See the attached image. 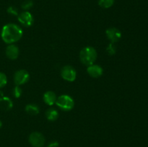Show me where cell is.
Listing matches in <instances>:
<instances>
[{
	"mask_svg": "<svg viewBox=\"0 0 148 147\" xmlns=\"http://www.w3.org/2000/svg\"><path fill=\"white\" fill-rule=\"evenodd\" d=\"M79 59L84 65L90 66L93 64L97 59L96 50L91 46H86L80 50Z\"/></svg>",
	"mask_w": 148,
	"mask_h": 147,
	"instance_id": "cell-2",
	"label": "cell"
},
{
	"mask_svg": "<svg viewBox=\"0 0 148 147\" xmlns=\"http://www.w3.org/2000/svg\"><path fill=\"white\" fill-rule=\"evenodd\" d=\"M6 56L8 59H11V60H15L18 58L19 53V48L17 46H16L15 45L10 44L6 48Z\"/></svg>",
	"mask_w": 148,
	"mask_h": 147,
	"instance_id": "cell-10",
	"label": "cell"
},
{
	"mask_svg": "<svg viewBox=\"0 0 148 147\" xmlns=\"http://www.w3.org/2000/svg\"><path fill=\"white\" fill-rule=\"evenodd\" d=\"M22 93H23V92H22V89L20 87V86L17 85V86H14V89H13L12 90V95L14 97L16 98L20 97Z\"/></svg>",
	"mask_w": 148,
	"mask_h": 147,
	"instance_id": "cell-17",
	"label": "cell"
},
{
	"mask_svg": "<svg viewBox=\"0 0 148 147\" xmlns=\"http://www.w3.org/2000/svg\"><path fill=\"white\" fill-rule=\"evenodd\" d=\"M106 52L108 55L110 56H113L116 53V47L114 45V43H111L106 48Z\"/></svg>",
	"mask_w": 148,
	"mask_h": 147,
	"instance_id": "cell-16",
	"label": "cell"
},
{
	"mask_svg": "<svg viewBox=\"0 0 148 147\" xmlns=\"http://www.w3.org/2000/svg\"><path fill=\"white\" fill-rule=\"evenodd\" d=\"M33 6V1H32V0H27V1H24V2L22 4L21 7L24 10H29V9L31 8Z\"/></svg>",
	"mask_w": 148,
	"mask_h": 147,
	"instance_id": "cell-18",
	"label": "cell"
},
{
	"mask_svg": "<svg viewBox=\"0 0 148 147\" xmlns=\"http://www.w3.org/2000/svg\"><path fill=\"white\" fill-rule=\"evenodd\" d=\"M23 31L21 27L16 24H7L2 27L1 36L3 41L7 44L17 42L23 37Z\"/></svg>",
	"mask_w": 148,
	"mask_h": 147,
	"instance_id": "cell-1",
	"label": "cell"
},
{
	"mask_svg": "<svg viewBox=\"0 0 148 147\" xmlns=\"http://www.w3.org/2000/svg\"><path fill=\"white\" fill-rule=\"evenodd\" d=\"M56 99L57 98H56V94L52 91H47L43 95V101L46 105H50V106L56 103Z\"/></svg>",
	"mask_w": 148,
	"mask_h": 147,
	"instance_id": "cell-11",
	"label": "cell"
},
{
	"mask_svg": "<svg viewBox=\"0 0 148 147\" xmlns=\"http://www.w3.org/2000/svg\"><path fill=\"white\" fill-rule=\"evenodd\" d=\"M13 108L12 101L8 97H1L0 98V108L4 110H10Z\"/></svg>",
	"mask_w": 148,
	"mask_h": 147,
	"instance_id": "cell-12",
	"label": "cell"
},
{
	"mask_svg": "<svg viewBox=\"0 0 148 147\" xmlns=\"http://www.w3.org/2000/svg\"><path fill=\"white\" fill-rule=\"evenodd\" d=\"M7 12L9 14H12V15L14 16H18V11H17V9L14 7H10L7 9Z\"/></svg>",
	"mask_w": 148,
	"mask_h": 147,
	"instance_id": "cell-20",
	"label": "cell"
},
{
	"mask_svg": "<svg viewBox=\"0 0 148 147\" xmlns=\"http://www.w3.org/2000/svg\"><path fill=\"white\" fill-rule=\"evenodd\" d=\"M61 76L65 81L72 82L76 79L77 71L72 66L66 65V66H64L62 69Z\"/></svg>",
	"mask_w": 148,
	"mask_h": 147,
	"instance_id": "cell-4",
	"label": "cell"
},
{
	"mask_svg": "<svg viewBox=\"0 0 148 147\" xmlns=\"http://www.w3.org/2000/svg\"><path fill=\"white\" fill-rule=\"evenodd\" d=\"M87 72L88 74L92 78H98L102 76L103 73V69L99 65L92 64L90 66H88L87 69Z\"/></svg>",
	"mask_w": 148,
	"mask_h": 147,
	"instance_id": "cell-9",
	"label": "cell"
},
{
	"mask_svg": "<svg viewBox=\"0 0 148 147\" xmlns=\"http://www.w3.org/2000/svg\"><path fill=\"white\" fill-rule=\"evenodd\" d=\"M29 142L33 147H43L45 144V138L39 132H33L29 136Z\"/></svg>",
	"mask_w": 148,
	"mask_h": 147,
	"instance_id": "cell-6",
	"label": "cell"
},
{
	"mask_svg": "<svg viewBox=\"0 0 148 147\" xmlns=\"http://www.w3.org/2000/svg\"><path fill=\"white\" fill-rule=\"evenodd\" d=\"M59 142L58 141H52V142L49 143L47 147H59Z\"/></svg>",
	"mask_w": 148,
	"mask_h": 147,
	"instance_id": "cell-21",
	"label": "cell"
},
{
	"mask_svg": "<svg viewBox=\"0 0 148 147\" xmlns=\"http://www.w3.org/2000/svg\"><path fill=\"white\" fill-rule=\"evenodd\" d=\"M106 37L111 43H114L118 42L121 37V33L116 27H110L106 31Z\"/></svg>",
	"mask_w": 148,
	"mask_h": 147,
	"instance_id": "cell-8",
	"label": "cell"
},
{
	"mask_svg": "<svg viewBox=\"0 0 148 147\" xmlns=\"http://www.w3.org/2000/svg\"><path fill=\"white\" fill-rule=\"evenodd\" d=\"M56 104L64 111H70L75 107V101L72 97L67 95H62L56 99Z\"/></svg>",
	"mask_w": 148,
	"mask_h": 147,
	"instance_id": "cell-3",
	"label": "cell"
},
{
	"mask_svg": "<svg viewBox=\"0 0 148 147\" xmlns=\"http://www.w3.org/2000/svg\"><path fill=\"white\" fill-rule=\"evenodd\" d=\"M1 126H2V122H1V121L0 120V128H1Z\"/></svg>",
	"mask_w": 148,
	"mask_h": 147,
	"instance_id": "cell-22",
	"label": "cell"
},
{
	"mask_svg": "<svg viewBox=\"0 0 148 147\" xmlns=\"http://www.w3.org/2000/svg\"><path fill=\"white\" fill-rule=\"evenodd\" d=\"M25 112L31 115H36L40 112L39 107L35 104H28L25 106Z\"/></svg>",
	"mask_w": 148,
	"mask_h": 147,
	"instance_id": "cell-14",
	"label": "cell"
},
{
	"mask_svg": "<svg viewBox=\"0 0 148 147\" xmlns=\"http://www.w3.org/2000/svg\"><path fill=\"white\" fill-rule=\"evenodd\" d=\"M7 78L4 73L0 72V88H2L7 84Z\"/></svg>",
	"mask_w": 148,
	"mask_h": 147,
	"instance_id": "cell-19",
	"label": "cell"
},
{
	"mask_svg": "<svg viewBox=\"0 0 148 147\" xmlns=\"http://www.w3.org/2000/svg\"><path fill=\"white\" fill-rule=\"evenodd\" d=\"M114 4V0H99L98 4L100 7L104 9H108L112 7Z\"/></svg>",
	"mask_w": 148,
	"mask_h": 147,
	"instance_id": "cell-15",
	"label": "cell"
},
{
	"mask_svg": "<svg viewBox=\"0 0 148 147\" xmlns=\"http://www.w3.org/2000/svg\"><path fill=\"white\" fill-rule=\"evenodd\" d=\"M30 79V74L26 70H18L14 75V82L16 85H23L27 83Z\"/></svg>",
	"mask_w": 148,
	"mask_h": 147,
	"instance_id": "cell-5",
	"label": "cell"
},
{
	"mask_svg": "<svg viewBox=\"0 0 148 147\" xmlns=\"http://www.w3.org/2000/svg\"><path fill=\"white\" fill-rule=\"evenodd\" d=\"M46 117L49 121H55L59 118V112L54 108H49L46 110Z\"/></svg>",
	"mask_w": 148,
	"mask_h": 147,
	"instance_id": "cell-13",
	"label": "cell"
},
{
	"mask_svg": "<svg viewBox=\"0 0 148 147\" xmlns=\"http://www.w3.org/2000/svg\"><path fill=\"white\" fill-rule=\"evenodd\" d=\"M17 20L20 22V24L25 27H29L33 24L34 19L31 13L27 11H24L18 14Z\"/></svg>",
	"mask_w": 148,
	"mask_h": 147,
	"instance_id": "cell-7",
	"label": "cell"
}]
</instances>
